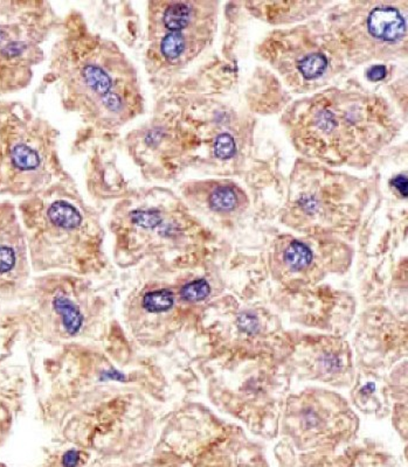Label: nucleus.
Segmentation results:
<instances>
[{
	"instance_id": "obj_5",
	"label": "nucleus",
	"mask_w": 408,
	"mask_h": 467,
	"mask_svg": "<svg viewBox=\"0 0 408 467\" xmlns=\"http://www.w3.org/2000/svg\"><path fill=\"white\" fill-rule=\"evenodd\" d=\"M368 32L382 41H395L405 34L406 23L398 10L393 7H378L368 18Z\"/></svg>"
},
{
	"instance_id": "obj_3",
	"label": "nucleus",
	"mask_w": 408,
	"mask_h": 467,
	"mask_svg": "<svg viewBox=\"0 0 408 467\" xmlns=\"http://www.w3.org/2000/svg\"><path fill=\"white\" fill-rule=\"evenodd\" d=\"M21 111H0V188L33 192L45 170V140L35 120Z\"/></svg>"
},
{
	"instance_id": "obj_9",
	"label": "nucleus",
	"mask_w": 408,
	"mask_h": 467,
	"mask_svg": "<svg viewBox=\"0 0 408 467\" xmlns=\"http://www.w3.org/2000/svg\"><path fill=\"white\" fill-rule=\"evenodd\" d=\"M143 307L150 313H162L171 310L174 305V294L168 289L151 291L143 298Z\"/></svg>"
},
{
	"instance_id": "obj_19",
	"label": "nucleus",
	"mask_w": 408,
	"mask_h": 467,
	"mask_svg": "<svg viewBox=\"0 0 408 467\" xmlns=\"http://www.w3.org/2000/svg\"><path fill=\"white\" fill-rule=\"evenodd\" d=\"M393 185L400 192L402 197H407V178L405 175H398L393 179Z\"/></svg>"
},
{
	"instance_id": "obj_6",
	"label": "nucleus",
	"mask_w": 408,
	"mask_h": 467,
	"mask_svg": "<svg viewBox=\"0 0 408 467\" xmlns=\"http://www.w3.org/2000/svg\"><path fill=\"white\" fill-rule=\"evenodd\" d=\"M193 17V8L188 3H172L163 14V23L168 32H181L188 28Z\"/></svg>"
},
{
	"instance_id": "obj_17",
	"label": "nucleus",
	"mask_w": 408,
	"mask_h": 467,
	"mask_svg": "<svg viewBox=\"0 0 408 467\" xmlns=\"http://www.w3.org/2000/svg\"><path fill=\"white\" fill-rule=\"evenodd\" d=\"M80 461V454L75 450L68 451L62 457V464L64 467H75Z\"/></svg>"
},
{
	"instance_id": "obj_13",
	"label": "nucleus",
	"mask_w": 408,
	"mask_h": 467,
	"mask_svg": "<svg viewBox=\"0 0 408 467\" xmlns=\"http://www.w3.org/2000/svg\"><path fill=\"white\" fill-rule=\"evenodd\" d=\"M210 294H211V287L208 283V280L205 279L193 280L191 283L184 285L181 290V299L190 303L204 301Z\"/></svg>"
},
{
	"instance_id": "obj_2",
	"label": "nucleus",
	"mask_w": 408,
	"mask_h": 467,
	"mask_svg": "<svg viewBox=\"0 0 408 467\" xmlns=\"http://www.w3.org/2000/svg\"><path fill=\"white\" fill-rule=\"evenodd\" d=\"M48 27L42 4L0 1V95L30 83Z\"/></svg>"
},
{
	"instance_id": "obj_11",
	"label": "nucleus",
	"mask_w": 408,
	"mask_h": 467,
	"mask_svg": "<svg viewBox=\"0 0 408 467\" xmlns=\"http://www.w3.org/2000/svg\"><path fill=\"white\" fill-rule=\"evenodd\" d=\"M210 204L213 209L221 212L234 209L238 204V197L231 187H219L212 193Z\"/></svg>"
},
{
	"instance_id": "obj_14",
	"label": "nucleus",
	"mask_w": 408,
	"mask_h": 467,
	"mask_svg": "<svg viewBox=\"0 0 408 467\" xmlns=\"http://www.w3.org/2000/svg\"><path fill=\"white\" fill-rule=\"evenodd\" d=\"M131 220L140 227L152 229L162 224V217L156 210H136L131 214Z\"/></svg>"
},
{
	"instance_id": "obj_18",
	"label": "nucleus",
	"mask_w": 408,
	"mask_h": 467,
	"mask_svg": "<svg viewBox=\"0 0 408 467\" xmlns=\"http://www.w3.org/2000/svg\"><path fill=\"white\" fill-rule=\"evenodd\" d=\"M239 323L241 324V328H244V330H247V332H249V330L254 332V330L258 328V321L249 314H244Z\"/></svg>"
},
{
	"instance_id": "obj_4",
	"label": "nucleus",
	"mask_w": 408,
	"mask_h": 467,
	"mask_svg": "<svg viewBox=\"0 0 408 467\" xmlns=\"http://www.w3.org/2000/svg\"><path fill=\"white\" fill-rule=\"evenodd\" d=\"M26 235L17 208L0 202V287L16 285L26 274Z\"/></svg>"
},
{
	"instance_id": "obj_15",
	"label": "nucleus",
	"mask_w": 408,
	"mask_h": 467,
	"mask_svg": "<svg viewBox=\"0 0 408 467\" xmlns=\"http://www.w3.org/2000/svg\"><path fill=\"white\" fill-rule=\"evenodd\" d=\"M237 151L234 138L231 134H222L217 138L215 144V154L219 159L226 161L233 157Z\"/></svg>"
},
{
	"instance_id": "obj_7",
	"label": "nucleus",
	"mask_w": 408,
	"mask_h": 467,
	"mask_svg": "<svg viewBox=\"0 0 408 467\" xmlns=\"http://www.w3.org/2000/svg\"><path fill=\"white\" fill-rule=\"evenodd\" d=\"M53 307L55 312L60 316L62 324L68 333L75 335L84 324V317L79 307L72 303L68 298L60 296L54 298Z\"/></svg>"
},
{
	"instance_id": "obj_12",
	"label": "nucleus",
	"mask_w": 408,
	"mask_h": 467,
	"mask_svg": "<svg viewBox=\"0 0 408 467\" xmlns=\"http://www.w3.org/2000/svg\"><path fill=\"white\" fill-rule=\"evenodd\" d=\"M328 67V59L323 54L314 53L305 57L300 64V71L305 79L321 76Z\"/></svg>"
},
{
	"instance_id": "obj_8",
	"label": "nucleus",
	"mask_w": 408,
	"mask_h": 467,
	"mask_svg": "<svg viewBox=\"0 0 408 467\" xmlns=\"http://www.w3.org/2000/svg\"><path fill=\"white\" fill-rule=\"evenodd\" d=\"M285 263L291 270L301 271L312 262V253L308 246L300 241H293L285 253Z\"/></svg>"
},
{
	"instance_id": "obj_16",
	"label": "nucleus",
	"mask_w": 408,
	"mask_h": 467,
	"mask_svg": "<svg viewBox=\"0 0 408 467\" xmlns=\"http://www.w3.org/2000/svg\"><path fill=\"white\" fill-rule=\"evenodd\" d=\"M386 74H387V70L385 66H373L368 70L366 75H368V80L380 81L385 79Z\"/></svg>"
},
{
	"instance_id": "obj_1",
	"label": "nucleus",
	"mask_w": 408,
	"mask_h": 467,
	"mask_svg": "<svg viewBox=\"0 0 408 467\" xmlns=\"http://www.w3.org/2000/svg\"><path fill=\"white\" fill-rule=\"evenodd\" d=\"M73 42L64 57V83L73 103L100 123L120 124L130 114L129 76L123 57L102 41Z\"/></svg>"
},
{
	"instance_id": "obj_10",
	"label": "nucleus",
	"mask_w": 408,
	"mask_h": 467,
	"mask_svg": "<svg viewBox=\"0 0 408 467\" xmlns=\"http://www.w3.org/2000/svg\"><path fill=\"white\" fill-rule=\"evenodd\" d=\"M188 41L181 32H168L161 41V52L165 59L176 61L183 57Z\"/></svg>"
}]
</instances>
